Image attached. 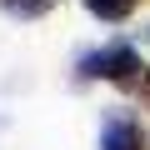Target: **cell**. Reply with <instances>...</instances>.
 <instances>
[{
	"mask_svg": "<svg viewBox=\"0 0 150 150\" xmlns=\"http://www.w3.org/2000/svg\"><path fill=\"white\" fill-rule=\"evenodd\" d=\"M140 100H150V70H140Z\"/></svg>",
	"mask_w": 150,
	"mask_h": 150,
	"instance_id": "cell-5",
	"label": "cell"
},
{
	"mask_svg": "<svg viewBox=\"0 0 150 150\" xmlns=\"http://www.w3.org/2000/svg\"><path fill=\"white\" fill-rule=\"evenodd\" d=\"M100 150H145V135H140V125H135V120L115 115V120L105 125V140H100Z\"/></svg>",
	"mask_w": 150,
	"mask_h": 150,
	"instance_id": "cell-2",
	"label": "cell"
},
{
	"mask_svg": "<svg viewBox=\"0 0 150 150\" xmlns=\"http://www.w3.org/2000/svg\"><path fill=\"white\" fill-rule=\"evenodd\" d=\"M85 10L100 15V20H125V15L135 10V0H85Z\"/></svg>",
	"mask_w": 150,
	"mask_h": 150,
	"instance_id": "cell-3",
	"label": "cell"
},
{
	"mask_svg": "<svg viewBox=\"0 0 150 150\" xmlns=\"http://www.w3.org/2000/svg\"><path fill=\"white\" fill-rule=\"evenodd\" d=\"M0 5L15 15H45V10H55V0H0Z\"/></svg>",
	"mask_w": 150,
	"mask_h": 150,
	"instance_id": "cell-4",
	"label": "cell"
},
{
	"mask_svg": "<svg viewBox=\"0 0 150 150\" xmlns=\"http://www.w3.org/2000/svg\"><path fill=\"white\" fill-rule=\"evenodd\" d=\"M80 70H85V75H105V80L130 85V80H135V70H145V65H140V55H135L130 45H110V50H100V55H85Z\"/></svg>",
	"mask_w": 150,
	"mask_h": 150,
	"instance_id": "cell-1",
	"label": "cell"
}]
</instances>
